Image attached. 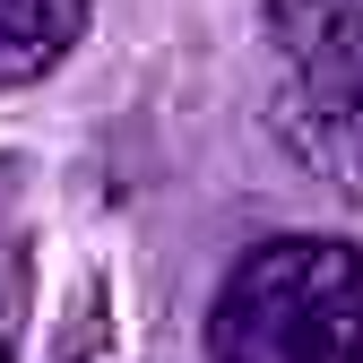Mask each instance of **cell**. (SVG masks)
I'll return each instance as SVG.
<instances>
[{
	"mask_svg": "<svg viewBox=\"0 0 363 363\" xmlns=\"http://www.w3.org/2000/svg\"><path fill=\"white\" fill-rule=\"evenodd\" d=\"M208 363H363V251L337 234L242 251L208 303Z\"/></svg>",
	"mask_w": 363,
	"mask_h": 363,
	"instance_id": "6da1fadb",
	"label": "cell"
},
{
	"mask_svg": "<svg viewBox=\"0 0 363 363\" xmlns=\"http://www.w3.org/2000/svg\"><path fill=\"white\" fill-rule=\"evenodd\" d=\"M268 43L277 147L337 199H363V0H268Z\"/></svg>",
	"mask_w": 363,
	"mask_h": 363,
	"instance_id": "7a4b0ae2",
	"label": "cell"
},
{
	"mask_svg": "<svg viewBox=\"0 0 363 363\" xmlns=\"http://www.w3.org/2000/svg\"><path fill=\"white\" fill-rule=\"evenodd\" d=\"M86 35V0H0V86H35Z\"/></svg>",
	"mask_w": 363,
	"mask_h": 363,
	"instance_id": "3957f363",
	"label": "cell"
},
{
	"mask_svg": "<svg viewBox=\"0 0 363 363\" xmlns=\"http://www.w3.org/2000/svg\"><path fill=\"white\" fill-rule=\"evenodd\" d=\"M0 363H9V320H0Z\"/></svg>",
	"mask_w": 363,
	"mask_h": 363,
	"instance_id": "277c9868",
	"label": "cell"
}]
</instances>
